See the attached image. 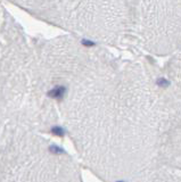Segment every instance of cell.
<instances>
[{"mask_svg":"<svg viewBox=\"0 0 181 182\" xmlns=\"http://www.w3.org/2000/svg\"><path fill=\"white\" fill-rule=\"evenodd\" d=\"M64 92H65V89L63 86H57V88L53 89L51 91H49L48 95L53 98H60V97H63Z\"/></svg>","mask_w":181,"mask_h":182,"instance_id":"obj_1","label":"cell"},{"mask_svg":"<svg viewBox=\"0 0 181 182\" xmlns=\"http://www.w3.org/2000/svg\"><path fill=\"white\" fill-rule=\"evenodd\" d=\"M82 43L86 45V46H94V42H89V41H86V40H83Z\"/></svg>","mask_w":181,"mask_h":182,"instance_id":"obj_2","label":"cell"}]
</instances>
